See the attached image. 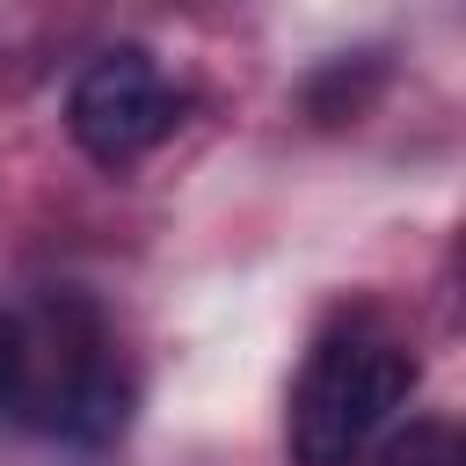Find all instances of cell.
Segmentation results:
<instances>
[{
    "instance_id": "obj_1",
    "label": "cell",
    "mask_w": 466,
    "mask_h": 466,
    "mask_svg": "<svg viewBox=\"0 0 466 466\" xmlns=\"http://www.w3.org/2000/svg\"><path fill=\"white\" fill-rule=\"evenodd\" d=\"M415 393V357L386 335H328L291 393V466H357L386 415Z\"/></svg>"
},
{
    "instance_id": "obj_2",
    "label": "cell",
    "mask_w": 466,
    "mask_h": 466,
    "mask_svg": "<svg viewBox=\"0 0 466 466\" xmlns=\"http://www.w3.org/2000/svg\"><path fill=\"white\" fill-rule=\"evenodd\" d=\"M167 124H175V95H167L153 51H138V44H116V51L87 58V73L66 95V131L102 167L138 160L153 138H167Z\"/></svg>"
},
{
    "instance_id": "obj_3",
    "label": "cell",
    "mask_w": 466,
    "mask_h": 466,
    "mask_svg": "<svg viewBox=\"0 0 466 466\" xmlns=\"http://www.w3.org/2000/svg\"><path fill=\"white\" fill-rule=\"evenodd\" d=\"M124 415H131V386H124L109 364H80V371L66 379V393H58V430H66V437L102 444V437L124 430Z\"/></svg>"
},
{
    "instance_id": "obj_4",
    "label": "cell",
    "mask_w": 466,
    "mask_h": 466,
    "mask_svg": "<svg viewBox=\"0 0 466 466\" xmlns=\"http://www.w3.org/2000/svg\"><path fill=\"white\" fill-rule=\"evenodd\" d=\"M386 466H466V459H459V437L444 422H415L408 437L386 444Z\"/></svg>"
},
{
    "instance_id": "obj_5",
    "label": "cell",
    "mask_w": 466,
    "mask_h": 466,
    "mask_svg": "<svg viewBox=\"0 0 466 466\" xmlns=\"http://www.w3.org/2000/svg\"><path fill=\"white\" fill-rule=\"evenodd\" d=\"M22 371H29V342H22L15 313H0V408H15V393H22Z\"/></svg>"
}]
</instances>
